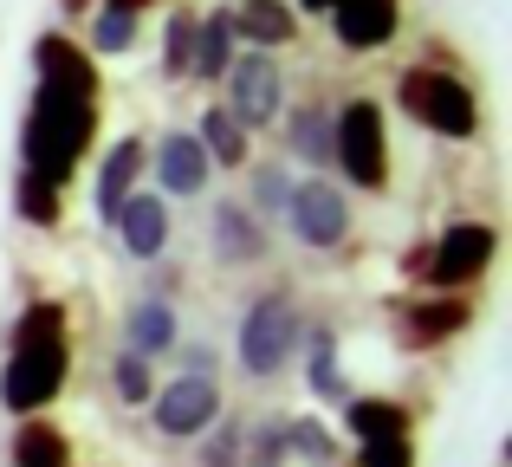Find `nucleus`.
<instances>
[{"label": "nucleus", "instance_id": "1", "mask_svg": "<svg viewBox=\"0 0 512 467\" xmlns=\"http://www.w3.org/2000/svg\"><path fill=\"white\" fill-rule=\"evenodd\" d=\"M72 383V312L65 299H26L7 331L0 364V409L7 416H46Z\"/></svg>", "mask_w": 512, "mask_h": 467}, {"label": "nucleus", "instance_id": "2", "mask_svg": "<svg viewBox=\"0 0 512 467\" xmlns=\"http://www.w3.org/2000/svg\"><path fill=\"white\" fill-rule=\"evenodd\" d=\"M98 117H104V98H85V91H59V85H33L26 98V117H20V169L52 189L85 169L91 143H98Z\"/></svg>", "mask_w": 512, "mask_h": 467}, {"label": "nucleus", "instance_id": "3", "mask_svg": "<svg viewBox=\"0 0 512 467\" xmlns=\"http://www.w3.org/2000/svg\"><path fill=\"white\" fill-rule=\"evenodd\" d=\"M389 98H396V111L409 117V124H422L428 137H441V143H480V130H487L480 85L448 59H409L396 72V91H389Z\"/></svg>", "mask_w": 512, "mask_h": 467}, {"label": "nucleus", "instance_id": "4", "mask_svg": "<svg viewBox=\"0 0 512 467\" xmlns=\"http://www.w3.org/2000/svg\"><path fill=\"white\" fill-rule=\"evenodd\" d=\"M331 176L357 195H389L396 182V150H389V117L376 98L350 91L331 104Z\"/></svg>", "mask_w": 512, "mask_h": 467}, {"label": "nucleus", "instance_id": "5", "mask_svg": "<svg viewBox=\"0 0 512 467\" xmlns=\"http://www.w3.org/2000/svg\"><path fill=\"white\" fill-rule=\"evenodd\" d=\"M305 338V305L292 299V286H266L240 305V331H234V364L247 383H273L292 370Z\"/></svg>", "mask_w": 512, "mask_h": 467}, {"label": "nucleus", "instance_id": "6", "mask_svg": "<svg viewBox=\"0 0 512 467\" xmlns=\"http://www.w3.org/2000/svg\"><path fill=\"white\" fill-rule=\"evenodd\" d=\"M221 111L247 137L279 124V111H286V65H279V52H247V46L234 52V65L221 78Z\"/></svg>", "mask_w": 512, "mask_h": 467}, {"label": "nucleus", "instance_id": "7", "mask_svg": "<svg viewBox=\"0 0 512 467\" xmlns=\"http://www.w3.org/2000/svg\"><path fill=\"white\" fill-rule=\"evenodd\" d=\"M493 260H500V228L493 221H448V228L428 240L422 279L435 292H474L493 273Z\"/></svg>", "mask_w": 512, "mask_h": 467}, {"label": "nucleus", "instance_id": "8", "mask_svg": "<svg viewBox=\"0 0 512 467\" xmlns=\"http://www.w3.org/2000/svg\"><path fill=\"white\" fill-rule=\"evenodd\" d=\"M143 409H150V429L163 442H201L227 416V390H221V377H182L175 370L169 383H156V396Z\"/></svg>", "mask_w": 512, "mask_h": 467}, {"label": "nucleus", "instance_id": "9", "mask_svg": "<svg viewBox=\"0 0 512 467\" xmlns=\"http://www.w3.org/2000/svg\"><path fill=\"white\" fill-rule=\"evenodd\" d=\"M350 189L338 176H299L292 182V202H286V228L299 247L312 253H338L350 240Z\"/></svg>", "mask_w": 512, "mask_h": 467}, {"label": "nucleus", "instance_id": "10", "mask_svg": "<svg viewBox=\"0 0 512 467\" xmlns=\"http://www.w3.org/2000/svg\"><path fill=\"white\" fill-rule=\"evenodd\" d=\"M474 325V292H428V299H402L389 305V338L396 351L422 357V351H441L448 338Z\"/></svg>", "mask_w": 512, "mask_h": 467}, {"label": "nucleus", "instance_id": "11", "mask_svg": "<svg viewBox=\"0 0 512 467\" xmlns=\"http://www.w3.org/2000/svg\"><path fill=\"white\" fill-rule=\"evenodd\" d=\"M150 176H156V195H163V202H201V195L214 189V163L201 156L195 130H182V124L156 130V143H150Z\"/></svg>", "mask_w": 512, "mask_h": 467}, {"label": "nucleus", "instance_id": "12", "mask_svg": "<svg viewBox=\"0 0 512 467\" xmlns=\"http://www.w3.org/2000/svg\"><path fill=\"white\" fill-rule=\"evenodd\" d=\"M33 59V85H59V91H85V98H104V65L85 52V39H72L65 26H46L26 46Z\"/></svg>", "mask_w": 512, "mask_h": 467}, {"label": "nucleus", "instance_id": "13", "mask_svg": "<svg viewBox=\"0 0 512 467\" xmlns=\"http://www.w3.org/2000/svg\"><path fill=\"white\" fill-rule=\"evenodd\" d=\"M208 253L214 266H266L273 260V228L253 221L240 195H221V202H208Z\"/></svg>", "mask_w": 512, "mask_h": 467}, {"label": "nucleus", "instance_id": "14", "mask_svg": "<svg viewBox=\"0 0 512 467\" xmlns=\"http://www.w3.org/2000/svg\"><path fill=\"white\" fill-rule=\"evenodd\" d=\"M143 176H150V143L143 137H117L98 156V176H91V215H98V228H111L117 208L143 189Z\"/></svg>", "mask_w": 512, "mask_h": 467}, {"label": "nucleus", "instance_id": "15", "mask_svg": "<svg viewBox=\"0 0 512 467\" xmlns=\"http://www.w3.org/2000/svg\"><path fill=\"white\" fill-rule=\"evenodd\" d=\"M325 20H331L338 52L363 59V52H383V46L402 39V0H338Z\"/></svg>", "mask_w": 512, "mask_h": 467}, {"label": "nucleus", "instance_id": "16", "mask_svg": "<svg viewBox=\"0 0 512 467\" xmlns=\"http://www.w3.org/2000/svg\"><path fill=\"white\" fill-rule=\"evenodd\" d=\"M111 234L124 240V253H130L137 266H156V260L169 253V240H175V208H169L156 189H137L124 208H117Z\"/></svg>", "mask_w": 512, "mask_h": 467}, {"label": "nucleus", "instance_id": "17", "mask_svg": "<svg viewBox=\"0 0 512 467\" xmlns=\"http://www.w3.org/2000/svg\"><path fill=\"white\" fill-rule=\"evenodd\" d=\"M227 26H234V46H247V52H286V46H299V33H305L292 0H234V7H227Z\"/></svg>", "mask_w": 512, "mask_h": 467}, {"label": "nucleus", "instance_id": "18", "mask_svg": "<svg viewBox=\"0 0 512 467\" xmlns=\"http://www.w3.org/2000/svg\"><path fill=\"white\" fill-rule=\"evenodd\" d=\"M331 104L338 98H305V104L279 111V124H286V163H305V176H331Z\"/></svg>", "mask_w": 512, "mask_h": 467}, {"label": "nucleus", "instance_id": "19", "mask_svg": "<svg viewBox=\"0 0 512 467\" xmlns=\"http://www.w3.org/2000/svg\"><path fill=\"white\" fill-rule=\"evenodd\" d=\"M175 344H182V312H175V299H150V292H143V299L124 312V351L163 364Z\"/></svg>", "mask_w": 512, "mask_h": 467}, {"label": "nucleus", "instance_id": "20", "mask_svg": "<svg viewBox=\"0 0 512 467\" xmlns=\"http://www.w3.org/2000/svg\"><path fill=\"white\" fill-rule=\"evenodd\" d=\"M299 351H305V396H312V403H344V396H350V383H344L338 331H331L325 318H305Z\"/></svg>", "mask_w": 512, "mask_h": 467}, {"label": "nucleus", "instance_id": "21", "mask_svg": "<svg viewBox=\"0 0 512 467\" xmlns=\"http://www.w3.org/2000/svg\"><path fill=\"white\" fill-rule=\"evenodd\" d=\"M234 52H240V46H234V26H227V7H208V13L195 20V59H188V85L221 91Z\"/></svg>", "mask_w": 512, "mask_h": 467}, {"label": "nucleus", "instance_id": "22", "mask_svg": "<svg viewBox=\"0 0 512 467\" xmlns=\"http://www.w3.org/2000/svg\"><path fill=\"white\" fill-rule=\"evenodd\" d=\"M240 176H247V195H240V202H247L253 221H266V228H273V221H286L292 182H299V169H292L286 156H253Z\"/></svg>", "mask_w": 512, "mask_h": 467}, {"label": "nucleus", "instance_id": "23", "mask_svg": "<svg viewBox=\"0 0 512 467\" xmlns=\"http://www.w3.org/2000/svg\"><path fill=\"white\" fill-rule=\"evenodd\" d=\"M344 435L350 442H389V435H415V416L409 403H396V396H344Z\"/></svg>", "mask_w": 512, "mask_h": 467}, {"label": "nucleus", "instance_id": "24", "mask_svg": "<svg viewBox=\"0 0 512 467\" xmlns=\"http://www.w3.org/2000/svg\"><path fill=\"white\" fill-rule=\"evenodd\" d=\"M7 467H78L72 461V435L52 416H20L7 442Z\"/></svg>", "mask_w": 512, "mask_h": 467}, {"label": "nucleus", "instance_id": "25", "mask_svg": "<svg viewBox=\"0 0 512 467\" xmlns=\"http://www.w3.org/2000/svg\"><path fill=\"white\" fill-rule=\"evenodd\" d=\"M195 143H201V156L214 163V176H240V169L253 163V137L234 124V117L221 111V104H201V117H195Z\"/></svg>", "mask_w": 512, "mask_h": 467}, {"label": "nucleus", "instance_id": "26", "mask_svg": "<svg viewBox=\"0 0 512 467\" xmlns=\"http://www.w3.org/2000/svg\"><path fill=\"white\" fill-rule=\"evenodd\" d=\"M137 39H143V13H124V7H91L85 13V52L91 59H130V52H137Z\"/></svg>", "mask_w": 512, "mask_h": 467}, {"label": "nucleus", "instance_id": "27", "mask_svg": "<svg viewBox=\"0 0 512 467\" xmlns=\"http://www.w3.org/2000/svg\"><path fill=\"white\" fill-rule=\"evenodd\" d=\"M279 422H286V461H305V467H338L344 435L331 429L325 416H279Z\"/></svg>", "mask_w": 512, "mask_h": 467}, {"label": "nucleus", "instance_id": "28", "mask_svg": "<svg viewBox=\"0 0 512 467\" xmlns=\"http://www.w3.org/2000/svg\"><path fill=\"white\" fill-rule=\"evenodd\" d=\"M13 215L26 221L33 234H59L65 228V189H52V182H39V176H13Z\"/></svg>", "mask_w": 512, "mask_h": 467}, {"label": "nucleus", "instance_id": "29", "mask_svg": "<svg viewBox=\"0 0 512 467\" xmlns=\"http://www.w3.org/2000/svg\"><path fill=\"white\" fill-rule=\"evenodd\" d=\"M195 20H201V7H169V13H163L156 72H163L169 85H188V59H195Z\"/></svg>", "mask_w": 512, "mask_h": 467}, {"label": "nucleus", "instance_id": "30", "mask_svg": "<svg viewBox=\"0 0 512 467\" xmlns=\"http://www.w3.org/2000/svg\"><path fill=\"white\" fill-rule=\"evenodd\" d=\"M240 467H292L286 461V422L279 416L240 422Z\"/></svg>", "mask_w": 512, "mask_h": 467}, {"label": "nucleus", "instance_id": "31", "mask_svg": "<svg viewBox=\"0 0 512 467\" xmlns=\"http://www.w3.org/2000/svg\"><path fill=\"white\" fill-rule=\"evenodd\" d=\"M156 383H163V377H156L150 357H137V351H117L111 357V390H117V403H124V409H143L156 396Z\"/></svg>", "mask_w": 512, "mask_h": 467}, {"label": "nucleus", "instance_id": "32", "mask_svg": "<svg viewBox=\"0 0 512 467\" xmlns=\"http://www.w3.org/2000/svg\"><path fill=\"white\" fill-rule=\"evenodd\" d=\"M195 467H240V416H221L195 442Z\"/></svg>", "mask_w": 512, "mask_h": 467}, {"label": "nucleus", "instance_id": "33", "mask_svg": "<svg viewBox=\"0 0 512 467\" xmlns=\"http://www.w3.org/2000/svg\"><path fill=\"white\" fill-rule=\"evenodd\" d=\"M357 467H415V435H389V442H363Z\"/></svg>", "mask_w": 512, "mask_h": 467}, {"label": "nucleus", "instance_id": "34", "mask_svg": "<svg viewBox=\"0 0 512 467\" xmlns=\"http://www.w3.org/2000/svg\"><path fill=\"white\" fill-rule=\"evenodd\" d=\"M169 357L182 364V377H221V351H214L208 338H201V344H175Z\"/></svg>", "mask_w": 512, "mask_h": 467}, {"label": "nucleus", "instance_id": "35", "mask_svg": "<svg viewBox=\"0 0 512 467\" xmlns=\"http://www.w3.org/2000/svg\"><path fill=\"white\" fill-rule=\"evenodd\" d=\"M91 7H98V0H59V20H65V26H72V20H85V13H91Z\"/></svg>", "mask_w": 512, "mask_h": 467}, {"label": "nucleus", "instance_id": "36", "mask_svg": "<svg viewBox=\"0 0 512 467\" xmlns=\"http://www.w3.org/2000/svg\"><path fill=\"white\" fill-rule=\"evenodd\" d=\"M331 7H338V0H292V13H299V20H305V13H331Z\"/></svg>", "mask_w": 512, "mask_h": 467}, {"label": "nucleus", "instance_id": "37", "mask_svg": "<svg viewBox=\"0 0 512 467\" xmlns=\"http://www.w3.org/2000/svg\"><path fill=\"white\" fill-rule=\"evenodd\" d=\"M104 7H124V13H150L156 0H104Z\"/></svg>", "mask_w": 512, "mask_h": 467}]
</instances>
